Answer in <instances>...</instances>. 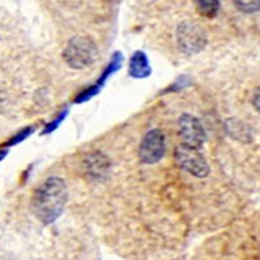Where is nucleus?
<instances>
[{"label":"nucleus","mask_w":260,"mask_h":260,"mask_svg":"<svg viewBox=\"0 0 260 260\" xmlns=\"http://www.w3.org/2000/svg\"><path fill=\"white\" fill-rule=\"evenodd\" d=\"M67 201L68 187L65 181L60 177H48L32 194L30 208L42 224L50 225L62 215Z\"/></svg>","instance_id":"1"},{"label":"nucleus","mask_w":260,"mask_h":260,"mask_svg":"<svg viewBox=\"0 0 260 260\" xmlns=\"http://www.w3.org/2000/svg\"><path fill=\"white\" fill-rule=\"evenodd\" d=\"M98 46L89 37H73L62 51V59L72 69H85L98 59Z\"/></svg>","instance_id":"2"},{"label":"nucleus","mask_w":260,"mask_h":260,"mask_svg":"<svg viewBox=\"0 0 260 260\" xmlns=\"http://www.w3.org/2000/svg\"><path fill=\"white\" fill-rule=\"evenodd\" d=\"M176 41L181 52L187 56L197 55L207 46V32L195 21H182L176 29Z\"/></svg>","instance_id":"3"},{"label":"nucleus","mask_w":260,"mask_h":260,"mask_svg":"<svg viewBox=\"0 0 260 260\" xmlns=\"http://www.w3.org/2000/svg\"><path fill=\"white\" fill-rule=\"evenodd\" d=\"M175 161L181 169L197 178H206L210 175L207 159L199 148L180 145L175 150Z\"/></svg>","instance_id":"4"},{"label":"nucleus","mask_w":260,"mask_h":260,"mask_svg":"<svg viewBox=\"0 0 260 260\" xmlns=\"http://www.w3.org/2000/svg\"><path fill=\"white\" fill-rule=\"evenodd\" d=\"M166 134L160 129L148 130L139 145L138 155L143 164H156L166 154Z\"/></svg>","instance_id":"5"},{"label":"nucleus","mask_w":260,"mask_h":260,"mask_svg":"<svg viewBox=\"0 0 260 260\" xmlns=\"http://www.w3.org/2000/svg\"><path fill=\"white\" fill-rule=\"evenodd\" d=\"M178 133L182 138V145L199 148L207 141V133L203 124L197 116L183 113L178 118Z\"/></svg>","instance_id":"6"},{"label":"nucleus","mask_w":260,"mask_h":260,"mask_svg":"<svg viewBox=\"0 0 260 260\" xmlns=\"http://www.w3.org/2000/svg\"><path fill=\"white\" fill-rule=\"evenodd\" d=\"M111 159L102 151H92L83 159V173L90 181L103 182L110 177Z\"/></svg>","instance_id":"7"},{"label":"nucleus","mask_w":260,"mask_h":260,"mask_svg":"<svg viewBox=\"0 0 260 260\" xmlns=\"http://www.w3.org/2000/svg\"><path fill=\"white\" fill-rule=\"evenodd\" d=\"M152 73L148 57L145 51H136L129 61V76L134 80H145Z\"/></svg>","instance_id":"8"},{"label":"nucleus","mask_w":260,"mask_h":260,"mask_svg":"<svg viewBox=\"0 0 260 260\" xmlns=\"http://www.w3.org/2000/svg\"><path fill=\"white\" fill-rule=\"evenodd\" d=\"M124 60H125L124 53H122L121 51H115V52L112 53V56H111V60L108 61V64L106 65V68H104L103 72H102L101 77L98 78V81L95 83H98V85L103 87V86L106 85L107 81L110 80L116 72H118L122 68Z\"/></svg>","instance_id":"9"},{"label":"nucleus","mask_w":260,"mask_h":260,"mask_svg":"<svg viewBox=\"0 0 260 260\" xmlns=\"http://www.w3.org/2000/svg\"><path fill=\"white\" fill-rule=\"evenodd\" d=\"M221 3L216 0H199L197 2V9L202 16L206 17H215L220 11Z\"/></svg>","instance_id":"10"},{"label":"nucleus","mask_w":260,"mask_h":260,"mask_svg":"<svg viewBox=\"0 0 260 260\" xmlns=\"http://www.w3.org/2000/svg\"><path fill=\"white\" fill-rule=\"evenodd\" d=\"M102 89H103V87L98 85V83H94V85L89 86V87H86V89H83L82 91L77 95V96L74 98V103L83 104V103H86V102L91 101L92 98L96 96V95L102 91Z\"/></svg>","instance_id":"11"},{"label":"nucleus","mask_w":260,"mask_h":260,"mask_svg":"<svg viewBox=\"0 0 260 260\" xmlns=\"http://www.w3.org/2000/svg\"><path fill=\"white\" fill-rule=\"evenodd\" d=\"M191 85H192L191 77H189V76H180V77L176 78L175 82L171 83V85H169L166 90H162L160 94H168V92H178V91H181V90L187 89V87H189V86H191Z\"/></svg>","instance_id":"12"},{"label":"nucleus","mask_w":260,"mask_h":260,"mask_svg":"<svg viewBox=\"0 0 260 260\" xmlns=\"http://www.w3.org/2000/svg\"><path fill=\"white\" fill-rule=\"evenodd\" d=\"M68 115H69V107H64V108L60 111L59 115L53 118L52 121L48 122V124L45 126V129L42 130V133H41L42 136H46V134H51V133H53L55 130H57V127H59L60 125L62 124V121H64Z\"/></svg>","instance_id":"13"},{"label":"nucleus","mask_w":260,"mask_h":260,"mask_svg":"<svg viewBox=\"0 0 260 260\" xmlns=\"http://www.w3.org/2000/svg\"><path fill=\"white\" fill-rule=\"evenodd\" d=\"M34 130H36V127L32 126V125L22 127V129H21L17 134H15L12 138L9 139L8 142H7V146H16V145H18V143L24 142L25 139H27L32 133H34Z\"/></svg>","instance_id":"14"},{"label":"nucleus","mask_w":260,"mask_h":260,"mask_svg":"<svg viewBox=\"0 0 260 260\" xmlns=\"http://www.w3.org/2000/svg\"><path fill=\"white\" fill-rule=\"evenodd\" d=\"M236 7L243 13H255L259 11V2H234Z\"/></svg>","instance_id":"15"},{"label":"nucleus","mask_w":260,"mask_h":260,"mask_svg":"<svg viewBox=\"0 0 260 260\" xmlns=\"http://www.w3.org/2000/svg\"><path fill=\"white\" fill-rule=\"evenodd\" d=\"M8 155V150H0V161Z\"/></svg>","instance_id":"16"},{"label":"nucleus","mask_w":260,"mask_h":260,"mask_svg":"<svg viewBox=\"0 0 260 260\" xmlns=\"http://www.w3.org/2000/svg\"><path fill=\"white\" fill-rule=\"evenodd\" d=\"M254 99H256V111H259V103H257V99H259V90H256V96H255Z\"/></svg>","instance_id":"17"}]
</instances>
